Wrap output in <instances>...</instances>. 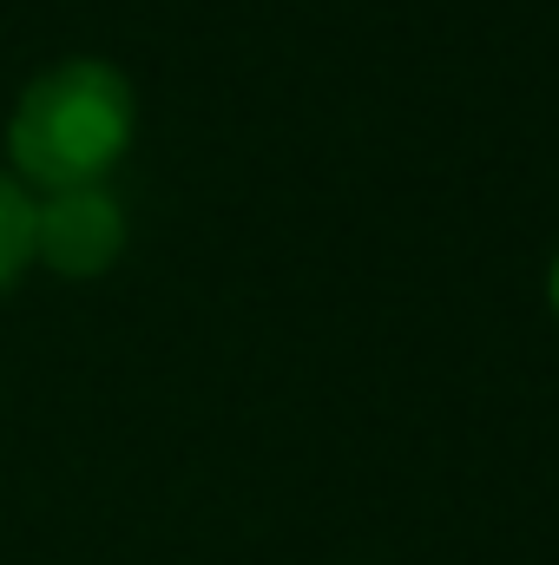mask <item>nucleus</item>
<instances>
[{"label":"nucleus","instance_id":"nucleus-1","mask_svg":"<svg viewBox=\"0 0 559 565\" xmlns=\"http://www.w3.org/2000/svg\"><path fill=\"white\" fill-rule=\"evenodd\" d=\"M139 126L133 79L106 60H60L46 66L7 119V164L33 191L106 184Z\"/></svg>","mask_w":559,"mask_h":565},{"label":"nucleus","instance_id":"nucleus-2","mask_svg":"<svg viewBox=\"0 0 559 565\" xmlns=\"http://www.w3.org/2000/svg\"><path fill=\"white\" fill-rule=\"evenodd\" d=\"M119 250H126V211L106 184L33 198V264H46L53 277H106Z\"/></svg>","mask_w":559,"mask_h":565},{"label":"nucleus","instance_id":"nucleus-3","mask_svg":"<svg viewBox=\"0 0 559 565\" xmlns=\"http://www.w3.org/2000/svg\"><path fill=\"white\" fill-rule=\"evenodd\" d=\"M33 264V198L13 171H0V289Z\"/></svg>","mask_w":559,"mask_h":565},{"label":"nucleus","instance_id":"nucleus-4","mask_svg":"<svg viewBox=\"0 0 559 565\" xmlns=\"http://www.w3.org/2000/svg\"><path fill=\"white\" fill-rule=\"evenodd\" d=\"M547 289H553V316H559V264H553V282H547Z\"/></svg>","mask_w":559,"mask_h":565}]
</instances>
